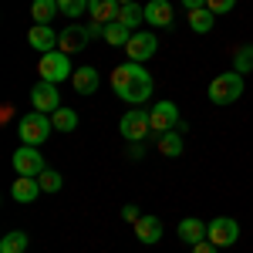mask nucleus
Here are the masks:
<instances>
[{"label": "nucleus", "instance_id": "6e6552de", "mask_svg": "<svg viewBox=\"0 0 253 253\" xmlns=\"http://www.w3.org/2000/svg\"><path fill=\"white\" fill-rule=\"evenodd\" d=\"M149 115H152V132H156V138L166 135V132H175V128L182 125L179 108H175L172 101H156V108H152Z\"/></svg>", "mask_w": 253, "mask_h": 253}, {"label": "nucleus", "instance_id": "7ed1b4c3", "mask_svg": "<svg viewBox=\"0 0 253 253\" xmlns=\"http://www.w3.org/2000/svg\"><path fill=\"white\" fill-rule=\"evenodd\" d=\"M243 88H247V81H243L240 71L216 75V78L210 81V101H213V105H233V101H240Z\"/></svg>", "mask_w": 253, "mask_h": 253}, {"label": "nucleus", "instance_id": "a211bd4d", "mask_svg": "<svg viewBox=\"0 0 253 253\" xmlns=\"http://www.w3.org/2000/svg\"><path fill=\"white\" fill-rule=\"evenodd\" d=\"M118 10H122L118 0H91V3H88V14H91V20H98V24L118 20Z\"/></svg>", "mask_w": 253, "mask_h": 253}, {"label": "nucleus", "instance_id": "f257e3e1", "mask_svg": "<svg viewBox=\"0 0 253 253\" xmlns=\"http://www.w3.org/2000/svg\"><path fill=\"white\" fill-rule=\"evenodd\" d=\"M112 91H115L122 101H128V105H142V101H149L152 91H156V81L152 75L145 71V64H135V61H125V64H118L115 71H112Z\"/></svg>", "mask_w": 253, "mask_h": 253}, {"label": "nucleus", "instance_id": "4468645a", "mask_svg": "<svg viewBox=\"0 0 253 253\" xmlns=\"http://www.w3.org/2000/svg\"><path fill=\"white\" fill-rule=\"evenodd\" d=\"M172 3L169 0H149L145 3V24H152V27H172Z\"/></svg>", "mask_w": 253, "mask_h": 253}, {"label": "nucleus", "instance_id": "f03ea898", "mask_svg": "<svg viewBox=\"0 0 253 253\" xmlns=\"http://www.w3.org/2000/svg\"><path fill=\"white\" fill-rule=\"evenodd\" d=\"M51 132H54V122H51V115H44V112H27L17 122L20 145H41V142H47Z\"/></svg>", "mask_w": 253, "mask_h": 253}, {"label": "nucleus", "instance_id": "4be33fe9", "mask_svg": "<svg viewBox=\"0 0 253 253\" xmlns=\"http://www.w3.org/2000/svg\"><path fill=\"white\" fill-rule=\"evenodd\" d=\"M216 14L210 10V7H199V10H189V27H193L196 34H210L213 31V24H216Z\"/></svg>", "mask_w": 253, "mask_h": 253}, {"label": "nucleus", "instance_id": "9d476101", "mask_svg": "<svg viewBox=\"0 0 253 253\" xmlns=\"http://www.w3.org/2000/svg\"><path fill=\"white\" fill-rule=\"evenodd\" d=\"M206 240L216 243V247H233L240 240V223L230 219V216H216V219H210V236Z\"/></svg>", "mask_w": 253, "mask_h": 253}, {"label": "nucleus", "instance_id": "5701e85b", "mask_svg": "<svg viewBox=\"0 0 253 253\" xmlns=\"http://www.w3.org/2000/svg\"><path fill=\"white\" fill-rule=\"evenodd\" d=\"M128 41H132V31H128L125 24H118V20L105 24V44H112V47H125Z\"/></svg>", "mask_w": 253, "mask_h": 253}, {"label": "nucleus", "instance_id": "a878e982", "mask_svg": "<svg viewBox=\"0 0 253 253\" xmlns=\"http://www.w3.org/2000/svg\"><path fill=\"white\" fill-rule=\"evenodd\" d=\"M233 71H240V75H250L253 71V44H240V47H236Z\"/></svg>", "mask_w": 253, "mask_h": 253}, {"label": "nucleus", "instance_id": "20e7f679", "mask_svg": "<svg viewBox=\"0 0 253 253\" xmlns=\"http://www.w3.org/2000/svg\"><path fill=\"white\" fill-rule=\"evenodd\" d=\"M38 75H41V81H51V84L68 81L71 75H75V68H71V54H64V51H47V54H41Z\"/></svg>", "mask_w": 253, "mask_h": 253}, {"label": "nucleus", "instance_id": "2eb2a0df", "mask_svg": "<svg viewBox=\"0 0 253 253\" xmlns=\"http://www.w3.org/2000/svg\"><path fill=\"white\" fill-rule=\"evenodd\" d=\"M98 81H101V75H98L91 64L75 68V75H71V84H75V91H78V95H95V91H98Z\"/></svg>", "mask_w": 253, "mask_h": 253}, {"label": "nucleus", "instance_id": "0eeeda50", "mask_svg": "<svg viewBox=\"0 0 253 253\" xmlns=\"http://www.w3.org/2000/svg\"><path fill=\"white\" fill-rule=\"evenodd\" d=\"M44 169H47V162L38 152V145H20L17 152H14V172L17 175H34L38 179Z\"/></svg>", "mask_w": 253, "mask_h": 253}, {"label": "nucleus", "instance_id": "39448f33", "mask_svg": "<svg viewBox=\"0 0 253 253\" xmlns=\"http://www.w3.org/2000/svg\"><path fill=\"white\" fill-rule=\"evenodd\" d=\"M118 132H122L125 142H145L149 132H152V115H149V112H142V108H132V112H125V115H122Z\"/></svg>", "mask_w": 253, "mask_h": 253}, {"label": "nucleus", "instance_id": "2f4dec72", "mask_svg": "<svg viewBox=\"0 0 253 253\" xmlns=\"http://www.w3.org/2000/svg\"><path fill=\"white\" fill-rule=\"evenodd\" d=\"M216 250H219V247L210 243V240H203V243H196V247H193V253H216Z\"/></svg>", "mask_w": 253, "mask_h": 253}, {"label": "nucleus", "instance_id": "dca6fc26", "mask_svg": "<svg viewBox=\"0 0 253 253\" xmlns=\"http://www.w3.org/2000/svg\"><path fill=\"white\" fill-rule=\"evenodd\" d=\"M206 236H210V226H206L203 219H193V216H189V219H179V240H182V243L196 247V243H203Z\"/></svg>", "mask_w": 253, "mask_h": 253}, {"label": "nucleus", "instance_id": "c756f323", "mask_svg": "<svg viewBox=\"0 0 253 253\" xmlns=\"http://www.w3.org/2000/svg\"><path fill=\"white\" fill-rule=\"evenodd\" d=\"M125 156L132 159V162H138V159L145 156V142H125Z\"/></svg>", "mask_w": 253, "mask_h": 253}, {"label": "nucleus", "instance_id": "7c9ffc66", "mask_svg": "<svg viewBox=\"0 0 253 253\" xmlns=\"http://www.w3.org/2000/svg\"><path fill=\"white\" fill-rule=\"evenodd\" d=\"M122 219H125V223H132V226H135L138 219H142V213H138V206H132V203H128V206H122Z\"/></svg>", "mask_w": 253, "mask_h": 253}, {"label": "nucleus", "instance_id": "423d86ee", "mask_svg": "<svg viewBox=\"0 0 253 253\" xmlns=\"http://www.w3.org/2000/svg\"><path fill=\"white\" fill-rule=\"evenodd\" d=\"M159 51V41L152 31H135L132 34V41L125 44V54H128V61H135V64H145L149 58H156Z\"/></svg>", "mask_w": 253, "mask_h": 253}, {"label": "nucleus", "instance_id": "f3484780", "mask_svg": "<svg viewBox=\"0 0 253 253\" xmlns=\"http://www.w3.org/2000/svg\"><path fill=\"white\" fill-rule=\"evenodd\" d=\"M135 236L138 243H159L162 240V219L159 216H142L135 223Z\"/></svg>", "mask_w": 253, "mask_h": 253}, {"label": "nucleus", "instance_id": "9b49d317", "mask_svg": "<svg viewBox=\"0 0 253 253\" xmlns=\"http://www.w3.org/2000/svg\"><path fill=\"white\" fill-rule=\"evenodd\" d=\"M88 27L84 24H71V27H64L58 38V51H64V54H78V51H84L88 47Z\"/></svg>", "mask_w": 253, "mask_h": 253}, {"label": "nucleus", "instance_id": "393cba45", "mask_svg": "<svg viewBox=\"0 0 253 253\" xmlns=\"http://www.w3.org/2000/svg\"><path fill=\"white\" fill-rule=\"evenodd\" d=\"M27 250V233L10 230L7 236H0V253H24Z\"/></svg>", "mask_w": 253, "mask_h": 253}, {"label": "nucleus", "instance_id": "b1692460", "mask_svg": "<svg viewBox=\"0 0 253 253\" xmlns=\"http://www.w3.org/2000/svg\"><path fill=\"white\" fill-rule=\"evenodd\" d=\"M51 122H54V132H75V128H78V112L61 105L58 112L51 115Z\"/></svg>", "mask_w": 253, "mask_h": 253}, {"label": "nucleus", "instance_id": "f704fd0d", "mask_svg": "<svg viewBox=\"0 0 253 253\" xmlns=\"http://www.w3.org/2000/svg\"><path fill=\"white\" fill-rule=\"evenodd\" d=\"M118 3H135V0H118Z\"/></svg>", "mask_w": 253, "mask_h": 253}, {"label": "nucleus", "instance_id": "6ab92c4d", "mask_svg": "<svg viewBox=\"0 0 253 253\" xmlns=\"http://www.w3.org/2000/svg\"><path fill=\"white\" fill-rule=\"evenodd\" d=\"M156 149H159V156H166V159L182 156V132L175 128V132H166V135H159V138H156Z\"/></svg>", "mask_w": 253, "mask_h": 253}, {"label": "nucleus", "instance_id": "72a5a7b5", "mask_svg": "<svg viewBox=\"0 0 253 253\" xmlns=\"http://www.w3.org/2000/svg\"><path fill=\"white\" fill-rule=\"evenodd\" d=\"M182 7H186V14H189V10H199V7H206V0H182Z\"/></svg>", "mask_w": 253, "mask_h": 253}, {"label": "nucleus", "instance_id": "c85d7f7f", "mask_svg": "<svg viewBox=\"0 0 253 253\" xmlns=\"http://www.w3.org/2000/svg\"><path fill=\"white\" fill-rule=\"evenodd\" d=\"M206 7H210L216 17H219V14H230V10H233L236 0H206Z\"/></svg>", "mask_w": 253, "mask_h": 253}, {"label": "nucleus", "instance_id": "412c9836", "mask_svg": "<svg viewBox=\"0 0 253 253\" xmlns=\"http://www.w3.org/2000/svg\"><path fill=\"white\" fill-rule=\"evenodd\" d=\"M54 14H61L58 0H34V3H31V17H34V24H51Z\"/></svg>", "mask_w": 253, "mask_h": 253}, {"label": "nucleus", "instance_id": "bb28decb", "mask_svg": "<svg viewBox=\"0 0 253 253\" xmlns=\"http://www.w3.org/2000/svg\"><path fill=\"white\" fill-rule=\"evenodd\" d=\"M38 182H41L44 193H61V186H64V179H61L58 169H44V172L38 175Z\"/></svg>", "mask_w": 253, "mask_h": 253}, {"label": "nucleus", "instance_id": "473e14b6", "mask_svg": "<svg viewBox=\"0 0 253 253\" xmlns=\"http://www.w3.org/2000/svg\"><path fill=\"white\" fill-rule=\"evenodd\" d=\"M88 34H91V38H105V24L91 20V24H88Z\"/></svg>", "mask_w": 253, "mask_h": 253}, {"label": "nucleus", "instance_id": "1a4fd4ad", "mask_svg": "<svg viewBox=\"0 0 253 253\" xmlns=\"http://www.w3.org/2000/svg\"><path fill=\"white\" fill-rule=\"evenodd\" d=\"M31 105H34V112H44V115H54V112L61 108L58 84H51V81H38V84L31 88Z\"/></svg>", "mask_w": 253, "mask_h": 253}, {"label": "nucleus", "instance_id": "f8f14e48", "mask_svg": "<svg viewBox=\"0 0 253 253\" xmlns=\"http://www.w3.org/2000/svg\"><path fill=\"white\" fill-rule=\"evenodd\" d=\"M58 31L51 27V24H34L31 31H27V44L41 51V54H47V51H58Z\"/></svg>", "mask_w": 253, "mask_h": 253}, {"label": "nucleus", "instance_id": "cd10ccee", "mask_svg": "<svg viewBox=\"0 0 253 253\" xmlns=\"http://www.w3.org/2000/svg\"><path fill=\"white\" fill-rule=\"evenodd\" d=\"M88 3H91V0H58L61 14H64V17H71V20H78L81 14L88 10Z\"/></svg>", "mask_w": 253, "mask_h": 253}, {"label": "nucleus", "instance_id": "aec40b11", "mask_svg": "<svg viewBox=\"0 0 253 253\" xmlns=\"http://www.w3.org/2000/svg\"><path fill=\"white\" fill-rule=\"evenodd\" d=\"M118 24H125V27L135 34L138 24H145V7H138V0H135V3H122V10H118Z\"/></svg>", "mask_w": 253, "mask_h": 253}, {"label": "nucleus", "instance_id": "ddd939ff", "mask_svg": "<svg viewBox=\"0 0 253 253\" xmlns=\"http://www.w3.org/2000/svg\"><path fill=\"white\" fill-rule=\"evenodd\" d=\"M41 193H44V189H41V182L34 175H17V179L10 182V199H14V203H34Z\"/></svg>", "mask_w": 253, "mask_h": 253}]
</instances>
